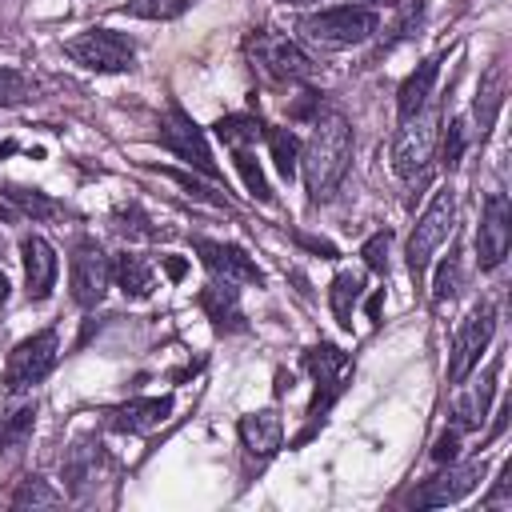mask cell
Instances as JSON below:
<instances>
[{"label":"cell","instance_id":"1","mask_svg":"<svg viewBox=\"0 0 512 512\" xmlns=\"http://www.w3.org/2000/svg\"><path fill=\"white\" fill-rule=\"evenodd\" d=\"M348 164H352V124L340 112H320L308 144L300 148V172H304L308 200L312 204L332 200Z\"/></svg>","mask_w":512,"mask_h":512},{"label":"cell","instance_id":"2","mask_svg":"<svg viewBox=\"0 0 512 512\" xmlns=\"http://www.w3.org/2000/svg\"><path fill=\"white\" fill-rule=\"evenodd\" d=\"M376 28H380V16L372 4H340L300 20V36L316 48H356L372 40Z\"/></svg>","mask_w":512,"mask_h":512},{"label":"cell","instance_id":"3","mask_svg":"<svg viewBox=\"0 0 512 512\" xmlns=\"http://www.w3.org/2000/svg\"><path fill=\"white\" fill-rule=\"evenodd\" d=\"M248 56H252V64L264 72V76H272V80H280V84H300V80H308L312 72H316V60L292 40V36H280V32H268V28H256L252 36H248Z\"/></svg>","mask_w":512,"mask_h":512},{"label":"cell","instance_id":"4","mask_svg":"<svg viewBox=\"0 0 512 512\" xmlns=\"http://www.w3.org/2000/svg\"><path fill=\"white\" fill-rule=\"evenodd\" d=\"M436 132H440V112L428 104L400 120V132L392 140V172L400 180H412L428 168V160L436 152Z\"/></svg>","mask_w":512,"mask_h":512},{"label":"cell","instance_id":"5","mask_svg":"<svg viewBox=\"0 0 512 512\" xmlns=\"http://www.w3.org/2000/svg\"><path fill=\"white\" fill-rule=\"evenodd\" d=\"M60 360V336L56 328H40L32 336H24L12 352H8V364H4V388L8 392H28L36 388Z\"/></svg>","mask_w":512,"mask_h":512},{"label":"cell","instance_id":"6","mask_svg":"<svg viewBox=\"0 0 512 512\" xmlns=\"http://www.w3.org/2000/svg\"><path fill=\"white\" fill-rule=\"evenodd\" d=\"M452 220H456V196H452V188H440V192L432 196V204L420 212V220H416V228H412V236H408V248H404L408 272H412L416 280L424 276V268H428V260L436 256V248L452 236Z\"/></svg>","mask_w":512,"mask_h":512},{"label":"cell","instance_id":"7","mask_svg":"<svg viewBox=\"0 0 512 512\" xmlns=\"http://www.w3.org/2000/svg\"><path fill=\"white\" fill-rule=\"evenodd\" d=\"M64 56L88 72H128L136 64L132 40L112 32V28H84L80 36H72L64 44Z\"/></svg>","mask_w":512,"mask_h":512},{"label":"cell","instance_id":"8","mask_svg":"<svg viewBox=\"0 0 512 512\" xmlns=\"http://www.w3.org/2000/svg\"><path fill=\"white\" fill-rule=\"evenodd\" d=\"M160 144H164L172 156H180L188 168L204 172L208 180H224L220 168H216V160H212V148H208L204 132L196 128V120H192L180 104H168V112H164V120H160Z\"/></svg>","mask_w":512,"mask_h":512},{"label":"cell","instance_id":"9","mask_svg":"<svg viewBox=\"0 0 512 512\" xmlns=\"http://www.w3.org/2000/svg\"><path fill=\"white\" fill-rule=\"evenodd\" d=\"M304 368H308L312 380H316V396H312V404H308V420L316 424V420L332 408V400L344 392V384L352 380V360H348V352H340L336 344H312V348L304 352Z\"/></svg>","mask_w":512,"mask_h":512},{"label":"cell","instance_id":"10","mask_svg":"<svg viewBox=\"0 0 512 512\" xmlns=\"http://www.w3.org/2000/svg\"><path fill=\"white\" fill-rule=\"evenodd\" d=\"M112 284V260L96 240H80L68 260V288L80 308H96Z\"/></svg>","mask_w":512,"mask_h":512},{"label":"cell","instance_id":"11","mask_svg":"<svg viewBox=\"0 0 512 512\" xmlns=\"http://www.w3.org/2000/svg\"><path fill=\"white\" fill-rule=\"evenodd\" d=\"M492 332H496V312H492V304H476V308L460 320V328H456L452 356H448V384H464V380H468V372L480 364V352L488 348Z\"/></svg>","mask_w":512,"mask_h":512},{"label":"cell","instance_id":"12","mask_svg":"<svg viewBox=\"0 0 512 512\" xmlns=\"http://www.w3.org/2000/svg\"><path fill=\"white\" fill-rule=\"evenodd\" d=\"M512 248V208L504 192H492L484 200V216H480V232H476V260L480 268H496Z\"/></svg>","mask_w":512,"mask_h":512},{"label":"cell","instance_id":"13","mask_svg":"<svg viewBox=\"0 0 512 512\" xmlns=\"http://www.w3.org/2000/svg\"><path fill=\"white\" fill-rule=\"evenodd\" d=\"M192 248L200 252V260L212 276L232 280V284H264V272L256 268V260L244 248H236L228 240H208V236H196Z\"/></svg>","mask_w":512,"mask_h":512},{"label":"cell","instance_id":"14","mask_svg":"<svg viewBox=\"0 0 512 512\" xmlns=\"http://www.w3.org/2000/svg\"><path fill=\"white\" fill-rule=\"evenodd\" d=\"M484 476V460H472V464H460V468H448L432 480H424L416 492H412V504L416 508H444V504H456L464 500Z\"/></svg>","mask_w":512,"mask_h":512},{"label":"cell","instance_id":"15","mask_svg":"<svg viewBox=\"0 0 512 512\" xmlns=\"http://www.w3.org/2000/svg\"><path fill=\"white\" fill-rule=\"evenodd\" d=\"M20 260H24V288H28V300H48L52 288H56V272H60V260H56V248L44 240V236H24L20 240Z\"/></svg>","mask_w":512,"mask_h":512},{"label":"cell","instance_id":"16","mask_svg":"<svg viewBox=\"0 0 512 512\" xmlns=\"http://www.w3.org/2000/svg\"><path fill=\"white\" fill-rule=\"evenodd\" d=\"M168 416H172V396H136V400L108 412V428L128 432V436H144V432L160 428Z\"/></svg>","mask_w":512,"mask_h":512},{"label":"cell","instance_id":"17","mask_svg":"<svg viewBox=\"0 0 512 512\" xmlns=\"http://www.w3.org/2000/svg\"><path fill=\"white\" fill-rule=\"evenodd\" d=\"M200 308H204V316L216 324V328H224V332H244L248 324H244V308H240V292H236V284L232 280H212V284H204L200 288Z\"/></svg>","mask_w":512,"mask_h":512},{"label":"cell","instance_id":"18","mask_svg":"<svg viewBox=\"0 0 512 512\" xmlns=\"http://www.w3.org/2000/svg\"><path fill=\"white\" fill-rule=\"evenodd\" d=\"M240 444L252 452V456H272L284 440V420L276 408H260V412H248L240 416Z\"/></svg>","mask_w":512,"mask_h":512},{"label":"cell","instance_id":"19","mask_svg":"<svg viewBox=\"0 0 512 512\" xmlns=\"http://www.w3.org/2000/svg\"><path fill=\"white\" fill-rule=\"evenodd\" d=\"M496 376H500V360H492V364L484 368V376L468 388V396L456 404V412H452V428H456V432H472V428L484 424L488 400H492V392H496Z\"/></svg>","mask_w":512,"mask_h":512},{"label":"cell","instance_id":"20","mask_svg":"<svg viewBox=\"0 0 512 512\" xmlns=\"http://www.w3.org/2000/svg\"><path fill=\"white\" fill-rule=\"evenodd\" d=\"M436 76H440V56L420 60V64L404 76V84H400V92H396V112H400V120L412 116V112H420V108L432 100V84H436Z\"/></svg>","mask_w":512,"mask_h":512},{"label":"cell","instance_id":"21","mask_svg":"<svg viewBox=\"0 0 512 512\" xmlns=\"http://www.w3.org/2000/svg\"><path fill=\"white\" fill-rule=\"evenodd\" d=\"M112 280H116V288H120L128 300H148L152 288H156L152 264H148L144 256H132V252L116 256V264H112Z\"/></svg>","mask_w":512,"mask_h":512},{"label":"cell","instance_id":"22","mask_svg":"<svg viewBox=\"0 0 512 512\" xmlns=\"http://www.w3.org/2000/svg\"><path fill=\"white\" fill-rule=\"evenodd\" d=\"M260 136H264V124L256 116H248V112H232V116H220L216 120V140L224 148H232V152L252 148Z\"/></svg>","mask_w":512,"mask_h":512},{"label":"cell","instance_id":"23","mask_svg":"<svg viewBox=\"0 0 512 512\" xmlns=\"http://www.w3.org/2000/svg\"><path fill=\"white\" fill-rule=\"evenodd\" d=\"M32 424H36V408L32 404H12L0 412V452H12L20 448L28 436H32Z\"/></svg>","mask_w":512,"mask_h":512},{"label":"cell","instance_id":"24","mask_svg":"<svg viewBox=\"0 0 512 512\" xmlns=\"http://www.w3.org/2000/svg\"><path fill=\"white\" fill-rule=\"evenodd\" d=\"M360 276L356 272H340L336 280H332V288H328V304H332V316H336V324L340 328H352V308H356V300H360Z\"/></svg>","mask_w":512,"mask_h":512},{"label":"cell","instance_id":"25","mask_svg":"<svg viewBox=\"0 0 512 512\" xmlns=\"http://www.w3.org/2000/svg\"><path fill=\"white\" fill-rule=\"evenodd\" d=\"M24 216H32V220H56V216H64V208L52 200V196H44V192H36V188H16V184H4L0 188Z\"/></svg>","mask_w":512,"mask_h":512},{"label":"cell","instance_id":"26","mask_svg":"<svg viewBox=\"0 0 512 512\" xmlns=\"http://www.w3.org/2000/svg\"><path fill=\"white\" fill-rule=\"evenodd\" d=\"M36 96H40L36 76H28L24 68H0V108H20Z\"/></svg>","mask_w":512,"mask_h":512},{"label":"cell","instance_id":"27","mask_svg":"<svg viewBox=\"0 0 512 512\" xmlns=\"http://www.w3.org/2000/svg\"><path fill=\"white\" fill-rule=\"evenodd\" d=\"M500 104H504V64H492V72L484 76L480 96H476V120H480V132H488V124L496 120Z\"/></svg>","mask_w":512,"mask_h":512},{"label":"cell","instance_id":"28","mask_svg":"<svg viewBox=\"0 0 512 512\" xmlns=\"http://www.w3.org/2000/svg\"><path fill=\"white\" fill-rule=\"evenodd\" d=\"M264 140H268V152H272L280 176L292 180V176H296V160H300V140H296V132H292V128H268Z\"/></svg>","mask_w":512,"mask_h":512},{"label":"cell","instance_id":"29","mask_svg":"<svg viewBox=\"0 0 512 512\" xmlns=\"http://www.w3.org/2000/svg\"><path fill=\"white\" fill-rule=\"evenodd\" d=\"M196 4L200 0H128L124 12L136 16V20H176L188 8H196Z\"/></svg>","mask_w":512,"mask_h":512},{"label":"cell","instance_id":"30","mask_svg":"<svg viewBox=\"0 0 512 512\" xmlns=\"http://www.w3.org/2000/svg\"><path fill=\"white\" fill-rule=\"evenodd\" d=\"M232 160H236V172L244 176V188L256 196V200H272V188H268V180H264V172H260V164H256V156H252V148H240V152H232Z\"/></svg>","mask_w":512,"mask_h":512},{"label":"cell","instance_id":"31","mask_svg":"<svg viewBox=\"0 0 512 512\" xmlns=\"http://www.w3.org/2000/svg\"><path fill=\"white\" fill-rule=\"evenodd\" d=\"M64 496L56 492V488H48V480H40V476H28V480H20L16 484V492H12V504L16 508H36V504H60Z\"/></svg>","mask_w":512,"mask_h":512},{"label":"cell","instance_id":"32","mask_svg":"<svg viewBox=\"0 0 512 512\" xmlns=\"http://www.w3.org/2000/svg\"><path fill=\"white\" fill-rule=\"evenodd\" d=\"M100 448V444H96ZM96 448H88V444H76L72 448V456H68V480H72V488L80 492L88 480H96Z\"/></svg>","mask_w":512,"mask_h":512},{"label":"cell","instance_id":"33","mask_svg":"<svg viewBox=\"0 0 512 512\" xmlns=\"http://www.w3.org/2000/svg\"><path fill=\"white\" fill-rule=\"evenodd\" d=\"M456 288H460V256L452 252V256H448V260H440V268H436L432 300H436V304H444V300H452V296H456Z\"/></svg>","mask_w":512,"mask_h":512},{"label":"cell","instance_id":"34","mask_svg":"<svg viewBox=\"0 0 512 512\" xmlns=\"http://www.w3.org/2000/svg\"><path fill=\"white\" fill-rule=\"evenodd\" d=\"M116 220H120L116 228H120V232H128V236H144V240H156V236H168V232H164V228H156V224H152V220H148V216H144V212H140L136 204H128V208H120V212H116Z\"/></svg>","mask_w":512,"mask_h":512},{"label":"cell","instance_id":"35","mask_svg":"<svg viewBox=\"0 0 512 512\" xmlns=\"http://www.w3.org/2000/svg\"><path fill=\"white\" fill-rule=\"evenodd\" d=\"M464 148H468V124H464V120H452V124H448V136H444V148H440L444 168H456L460 156H464Z\"/></svg>","mask_w":512,"mask_h":512},{"label":"cell","instance_id":"36","mask_svg":"<svg viewBox=\"0 0 512 512\" xmlns=\"http://www.w3.org/2000/svg\"><path fill=\"white\" fill-rule=\"evenodd\" d=\"M360 256H364V264H368L372 272H388V232L368 236L364 248H360Z\"/></svg>","mask_w":512,"mask_h":512},{"label":"cell","instance_id":"37","mask_svg":"<svg viewBox=\"0 0 512 512\" xmlns=\"http://www.w3.org/2000/svg\"><path fill=\"white\" fill-rule=\"evenodd\" d=\"M164 176H168V180H176L180 188H192V196H200V200H208V204H224V196H220V192L204 188V184H200V180H192L188 172H172V168H164Z\"/></svg>","mask_w":512,"mask_h":512},{"label":"cell","instance_id":"38","mask_svg":"<svg viewBox=\"0 0 512 512\" xmlns=\"http://www.w3.org/2000/svg\"><path fill=\"white\" fill-rule=\"evenodd\" d=\"M456 444H460V432L456 428H448L440 440H436V448H432V456L440 460V464H448V460H456Z\"/></svg>","mask_w":512,"mask_h":512},{"label":"cell","instance_id":"39","mask_svg":"<svg viewBox=\"0 0 512 512\" xmlns=\"http://www.w3.org/2000/svg\"><path fill=\"white\" fill-rule=\"evenodd\" d=\"M160 264H164V272H168L172 280H180V276L188 272V264H184V260H176V256H160Z\"/></svg>","mask_w":512,"mask_h":512},{"label":"cell","instance_id":"40","mask_svg":"<svg viewBox=\"0 0 512 512\" xmlns=\"http://www.w3.org/2000/svg\"><path fill=\"white\" fill-rule=\"evenodd\" d=\"M380 300H384V292H376V296H372V300H368V316H372V320H376V316H380Z\"/></svg>","mask_w":512,"mask_h":512},{"label":"cell","instance_id":"41","mask_svg":"<svg viewBox=\"0 0 512 512\" xmlns=\"http://www.w3.org/2000/svg\"><path fill=\"white\" fill-rule=\"evenodd\" d=\"M8 292H12V284H8V276H4V272H0V304H4V300H8Z\"/></svg>","mask_w":512,"mask_h":512},{"label":"cell","instance_id":"42","mask_svg":"<svg viewBox=\"0 0 512 512\" xmlns=\"http://www.w3.org/2000/svg\"><path fill=\"white\" fill-rule=\"evenodd\" d=\"M280 4H292V8H308V4H316V0H280Z\"/></svg>","mask_w":512,"mask_h":512},{"label":"cell","instance_id":"43","mask_svg":"<svg viewBox=\"0 0 512 512\" xmlns=\"http://www.w3.org/2000/svg\"><path fill=\"white\" fill-rule=\"evenodd\" d=\"M12 148H16V144H12V140H4V144H0V156H4V152H12Z\"/></svg>","mask_w":512,"mask_h":512},{"label":"cell","instance_id":"44","mask_svg":"<svg viewBox=\"0 0 512 512\" xmlns=\"http://www.w3.org/2000/svg\"><path fill=\"white\" fill-rule=\"evenodd\" d=\"M360 4H372V0H360Z\"/></svg>","mask_w":512,"mask_h":512}]
</instances>
